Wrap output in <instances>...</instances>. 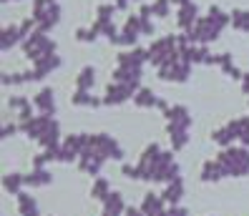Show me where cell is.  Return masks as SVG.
<instances>
[{
  "label": "cell",
  "mask_w": 249,
  "mask_h": 216,
  "mask_svg": "<svg viewBox=\"0 0 249 216\" xmlns=\"http://www.w3.org/2000/svg\"><path fill=\"white\" fill-rule=\"evenodd\" d=\"M149 61V53L143 48H134V50H126L119 53V66H128V68H143V63Z\"/></svg>",
  "instance_id": "22"
},
{
  "label": "cell",
  "mask_w": 249,
  "mask_h": 216,
  "mask_svg": "<svg viewBox=\"0 0 249 216\" xmlns=\"http://www.w3.org/2000/svg\"><path fill=\"white\" fill-rule=\"evenodd\" d=\"M61 68V55H55V53H48V55H43V58H38L36 63H33V70L40 76V78H46V76H51L53 70H58Z\"/></svg>",
  "instance_id": "21"
},
{
  "label": "cell",
  "mask_w": 249,
  "mask_h": 216,
  "mask_svg": "<svg viewBox=\"0 0 249 216\" xmlns=\"http://www.w3.org/2000/svg\"><path fill=\"white\" fill-rule=\"evenodd\" d=\"M199 20V8H196V3H184V5H179V13H177V25L181 28V31L186 33L189 28H192L194 23Z\"/></svg>",
  "instance_id": "17"
},
{
  "label": "cell",
  "mask_w": 249,
  "mask_h": 216,
  "mask_svg": "<svg viewBox=\"0 0 249 216\" xmlns=\"http://www.w3.org/2000/svg\"><path fill=\"white\" fill-rule=\"evenodd\" d=\"M151 10H154V16L166 18L169 10H171V0H154V3H151Z\"/></svg>",
  "instance_id": "35"
},
{
  "label": "cell",
  "mask_w": 249,
  "mask_h": 216,
  "mask_svg": "<svg viewBox=\"0 0 249 216\" xmlns=\"http://www.w3.org/2000/svg\"><path fill=\"white\" fill-rule=\"evenodd\" d=\"M242 91L249 93V73H244V78H242Z\"/></svg>",
  "instance_id": "44"
},
{
  "label": "cell",
  "mask_w": 249,
  "mask_h": 216,
  "mask_svg": "<svg viewBox=\"0 0 249 216\" xmlns=\"http://www.w3.org/2000/svg\"><path fill=\"white\" fill-rule=\"evenodd\" d=\"M199 179H201L204 183H216V181L227 179V168H224V164L219 161V158H209V161H204Z\"/></svg>",
  "instance_id": "16"
},
{
  "label": "cell",
  "mask_w": 249,
  "mask_h": 216,
  "mask_svg": "<svg viewBox=\"0 0 249 216\" xmlns=\"http://www.w3.org/2000/svg\"><path fill=\"white\" fill-rule=\"evenodd\" d=\"M136 91H139V83H119V81H113V83H108V88H106L104 106H121V103H126L128 98H134Z\"/></svg>",
  "instance_id": "10"
},
{
  "label": "cell",
  "mask_w": 249,
  "mask_h": 216,
  "mask_svg": "<svg viewBox=\"0 0 249 216\" xmlns=\"http://www.w3.org/2000/svg\"><path fill=\"white\" fill-rule=\"evenodd\" d=\"M20 40H25L20 25H10V28H3V35H0V48L3 50H10L13 46H18Z\"/></svg>",
  "instance_id": "25"
},
{
  "label": "cell",
  "mask_w": 249,
  "mask_h": 216,
  "mask_svg": "<svg viewBox=\"0 0 249 216\" xmlns=\"http://www.w3.org/2000/svg\"><path fill=\"white\" fill-rule=\"evenodd\" d=\"M18 214L20 216H40V206H38V201L31 196V194H18Z\"/></svg>",
  "instance_id": "26"
},
{
  "label": "cell",
  "mask_w": 249,
  "mask_h": 216,
  "mask_svg": "<svg viewBox=\"0 0 249 216\" xmlns=\"http://www.w3.org/2000/svg\"><path fill=\"white\" fill-rule=\"evenodd\" d=\"M184 194H186V183H184V179H177V181L166 183V189L161 191V196H164V201H166L169 206H179V204H181V199H184Z\"/></svg>",
  "instance_id": "19"
},
{
  "label": "cell",
  "mask_w": 249,
  "mask_h": 216,
  "mask_svg": "<svg viewBox=\"0 0 249 216\" xmlns=\"http://www.w3.org/2000/svg\"><path fill=\"white\" fill-rule=\"evenodd\" d=\"M86 136L89 133H73L61 143V164H71V161H78L83 149H86Z\"/></svg>",
  "instance_id": "11"
},
{
  "label": "cell",
  "mask_w": 249,
  "mask_h": 216,
  "mask_svg": "<svg viewBox=\"0 0 249 216\" xmlns=\"http://www.w3.org/2000/svg\"><path fill=\"white\" fill-rule=\"evenodd\" d=\"M216 158L224 164L227 176L242 179V176L249 174V149H247V146H229V149H222Z\"/></svg>",
  "instance_id": "4"
},
{
  "label": "cell",
  "mask_w": 249,
  "mask_h": 216,
  "mask_svg": "<svg viewBox=\"0 0 249 216\" xmlns=\"http://www.w3.org/2000/svg\"><path fill=\"white\" fill-rule=\"evenodd\" d=\"M121 174H124L126 179H139V166H136V164H134V166L124 164V166H121Z\"/></svg>",
  "instance_id": "38"
},
{
  "label": "cell",
  "mask_w": 249,
  "mask_h": 216,
  "mask_svg": "<svg viewBox=\"0 0 249 216\" xmlns=\"http://www.w3.org/2000/svg\"><path fill=\"white\" fill-rule=\"evenodd\" d=\"M216 66L224 70V76H229V78H234V81H242V78H244V73H242L237 66H234V61H231L229 53H219V55H216Z\"/></svg>",
  "instance_id": "28"
},
{
  "label": "cell",
  "mask_w": 249,
  "mask_h": 216,
  "mask_svg": "<svg viewBox=\"0 0 249 216\" xmlns=\"http://www.w3.org/2000/svg\"><path fill=\"white\" fill-rule=\"evenodd\" d=\"M18 131H20V123H5V126H3V138L16 136Z\"/></svg>",
  "instance_id": "39"
},
{
  "label": "cell",
  "mask_w": 249,
  "mask_h": 216,
  "mask_svg": "<svg viewBox=\"0 0 249 216\" xmlns=\"http://www.w3.org/2000/svg\"><path fill=\"white\" fill-rule=\"evenodd\" d=\"M139 35H143L141 33V16H128L119 38L113 40V46H134V43L139 40Z\"/></svg>",
  "instance_id": "12"
},
{
  "label": "cell",
  "mask_w": 249,
  "mask_h": 216,
  "mask_svg": "<svg viewBox=\"0 0 249 216\" xmlns=\"http://www.w3.org/2000/svg\"><path fill=\"white\" fill-rule=\"evenodd\" d=\"M38 25V31L48 33L51 28L58 25L61 20V5L55 0H33V16H31Z\"/></svg>",
  "instance_id": "6"
},
{
  "label": "cell",
  "mask_w": 249,
  "mask_h": 216,
  "mask_svg": "<svg viewBox=\"0 0 249 216\" xmlns=\"http://www.w3.org/2000/svg\"><path fill=\"white\" fill-rule=\"evenodd\" d=\"M231 28L247 33L249 31V13L247 10H231Z\"/></svg>",
  "instance_id": "34"
},
{
  "label": "cell",
  "mask_w": 249,
  "mask_h": 216,
  "mask_svg": "<svg viewBox=\"0 0 249 216\" xmlns=\"http://www.w3.org/2000/svg\"><path fill=\"white\" fill-rule=\"evenodd\" d=\"M174 5H184V3H189V0H171Z\"/></svg>",
  "instance_id": "45"
},
{
  "label": "cell",
  "mask_w": 249,
  "mask_h": 216,
  "mask_svg": "<svg viewBox=\"0 0 249 216\" xmlns=\"http://www.w3.org/2000/svg\"><path fill=\"white\" fill-rule=\"evenodd\" d=\"M141 33H143V35H154V23H151V18H143V16H141Z\"/></svg>",
  "instance_id": "40"
},
{
  "label": "cell",
  "mask_w": 249,
  "mask_h": 216,
  "mask_svg": "<svg viewBox=\"0 0 249 216\" xmlns=\"http://www.w3.org/2000/svg\"><path fill=\"white\" fill-rule=\"evenodd\" d=\"M104 164H106V158L101 156L98 151H93V149H83V153L78 158V168L83 171V174H89V176H98L101 168H104Z\"/></svg>",
  "instance_id": "13"
},
{
  "label": "cell",
  "mask_w": 249,
  "mask_h": 216,
  "mask_svg": "<svg viewBox=\"0 0 249 216\" xmlns=\"http://www.w3.org/2000/svg\"><path fill=\"white\" fill-rule=\"evenodd\" d=\"M86 149H93V151H98L101 156L106 158H111V161H121L124 158V149H121V143L116 141V138H111L108 133H93V136H86Z\"/></svg>",
  "instance_id": "7"
},
{
  "label": "cell",
  "mask_w": 249,
  "mask_h": 216,
  "mask_svg": "<svg viewBox=\"0 0 249 216\" xmlns=\"http://www.w3.org/2000/svg\"><path fill=\"white\" fill-rule=\"evenodd\" d=\"M139 179L154 183H171L181 179V168L174 161V151H164L159 143H149L139 158Z\"/></svg>",
  "instance_id": "1"
},
{
  "label": "cell",
  "mask_w": 249,
  "mask_h": 216,
  "mask_svg": "<svg viewBox=\"0 0 249 216\" xmlns=\"http://www.w3.org/2000/svg\"><path fill=\"white\" fill-rule=\"evenodd\" d=\"M71 100H73V106H81V108H98V106H104V98H93L91 91H76Z\"/></svg>",
  "instance_id": "30"
},
{
  "label": "cell",
  "mask_w": 249,
  "mask_h": 216,
  "mask_svg": "<svg viewBox=\"0 0 249 216\" xmlns=\"http://www.w3.org/2000/svg\"><path fill=\"white\" fill-rule=\"evenodd\" d=\"M23 186H25V176L18 174V171H10V174L3 176V189H5L10 196L23 194Z\"/></svg>",
  "instance_id": "27"
},
{
  "label": "cell",
  "mask_w": 249,
  "mask_h": 216,
  "mask_svg": "<svg viewBox=\"0 0 249 216\" xmlns=\"http://www.w3.org/2000/svg\"><path fill=\"white\" fill-rule=\"evenodd\" d=\"M169 216H192V214H189V209H184L179 204V206H169Z\"/></svg>",
  "instance_id": "41"
},
{
  "label": "cell",
  "mask_w": 249,
  "mask_h": 216,
  "mask_svg": "<svg viewBox=\"0 0 249 216\" xmlns=\"http://www.w3.org/2000/svg\"><path fill=\"white\" fill-rule=\"evenodd\" d=\"M126 201H124V194L119 191H111L108 199L104 201V211H101V216H124L126 214Z\"/></svg>",
  "instance_id": "20"
},
{
  "label": "cell",
  "mask_w": 249,
  "mask_h": 216,
  "mask_svg": "<svg viewBox=\"0 0 249 216\" xmlns=\"http://www.w3.org/2000/svg\"><path fill=\"white\" fill-rule=\"evenodd\" d=\"M23 50H25V58L36 63L38 58H43V55L55 53V40H51L43 31H36L23 40Z\"/></svg>",
  "instance_id": "8"
},
{
  "label": "cell",
  "mask_w": 249,
  "mask_h": 216,
  "mask_svg": "<svg viewBox=\"0 0 249 216\" xmlns=\"http://www.w3.org/2000/svg\"><path fill=\"white\" fill-rule=\"evenodd\" d=\"M212 141L216 143V146H222V149H229L234 141H237V133H234V128L231 123H224V126H219L212 131Z\"/></svg>",
  "instance_id": "24"
},
{
  "label": "cell",
  "mask_w": 249,
  "mask_h": 216,
  "mask_svg": "<svg viewBox=\"0 0 249 216\" xmlns=\"http://www.w3.org/2000/svg\"><path fill=\"white\" fill-rule=\"evenodd\" d=\"M146 53H149V63L161 68L164 63H169L174 55L179 53V35H164V38H159L154 40L149 48H146Z\"/></svg>",
  "instance_id": "5"
},
{
  "label": "cell",
  "mask_w": 249,
  "mask_h": 216,
  "mask_svg": "<svg viewBox=\"0 0 249 216\" xmlns=\"http://www.w3.org/2000/svg\"><path fill=\"white\" fill-rule=\"evenodd\" d=\"M53 183V174L48 168H31V174H25V186L31 189H43V186Z\"/></svg>",
  "instance_id": "23"
},
{
  "label": "cell",
  "mask_w": 249,
  "mask_h": 216,
  "mask_svg": "<svg viewBox=\"0 0 249 216\" xmlns=\"http://www.w3.org/2000/svg\"><path fill=\"white\" fill-rule=\"evenodd\" d=\"M108 194H111V181L104 179V176H96V181L91 183V199L104 204V201L108 199Z\"/></svg>",
  "instance_id": "31"
},
{
  "label": "cell",
  "mask_w": 249,
  "mask_h": 216,
  "mask_svg": "<svg viewBox=\"0 0 249 216\" xmlns=\"http://www.w3.org/2000/svg\"><path fill=\"white\" fill-rule=\"evenodd\" d=\"M76 38H78L81 43H93V40L98 38V31H96V25H91V28H78Z\"/></svg>",
  "instance_id": "36"
},
{
  "label": "cell",
  "mask_w": 249,
  "mask_h": 216,
  "mask_svg": "<svg viewBox=\"0 0 249 216\" xmlns=\"http://www.w3.org/2000/svg\"><path fill=\"white\" fill-rule=\"evenodd\" d=\"M3 3H8V0H3Z\"/></svg>",
  "instance_id": "46"
},
{
  "label": "cell",
  "mask_w": 249,
  "mask_h": 216,
  "mask_svg": "<svg viewBox=\"0 0 249 216\" xmlns=\"http://www.w3.org/2000/svg\"><path fill=\"white\" fill-rule=\"evenodd\" d=\"M33 106L43 113V116H53V113H55V93H53V88L38 91L36 98H33Z\"/></svg>",
  "instance_id": "18"
},
{
  "label": "cell",
  "mask_w": 249,
  "mask_h": 216,
  "mask_svg": "<svg viewBox=\"0 0 249 216\" xmlns=\"http://www.w3.org/2000/svg\"><path fill=\"white\" fill-rule=\"evenodd\" d=\"M134 103H136L139 108H159L161 98H159L151 88H139L136 96H134Z\"/></svg>",
  "instance_id": "29"
},
{
  "label": "cell",
  "mask_w": 249,
  "mask_h": 216,
  "mask_svg": "<svg viewBox=\"0 0 249 216\" xmlns=\"http://www.w3.org/2000/svg\"><path fill=\"white\" fill-rule=\"evenodd\" d=\"M166 116V131L171 141V151H181L189 143V128H192V113L186 106H169L164 111Z\"/></svg>",
  "instance_id": "3"
},
{
  "label": "cell",
  "mask_w": 249,
  "mask_h": 216,
  "mask_svg": "<svg viewBox=\"0 0 249 216\" xmlns=\"http://www.w3.org/2000/svg\"><path fill=\"white\" fill-rule=\"evenodd\" d=\"M93 83H96V70L91 66H86L76 78V91H91Z\"/></svg>",
  "instance_id": "33"
},
{
  "label": "cell",
  "mask_w": 249,
  "mask_h": 216,
  "mask_svg": "<svg viewBox=\"0 0 249 216\" xmlns=\"http://www.w3.org/2000/svg\"><path fill=\"white\" fill-rule=\"evenodd\" d=\"M128 3H131V0H116V3H113V5H116V8H119V10H126V8H128Z\"/></svg>",
  "instance_id": "43"
},
{
  "label": "cell",
  "mask_w": 249,
  "mask_h": 216,
  "mask_svg": "<svg viewBox=\"0 0 249 216\" xmlns=\"http://www.w3.org/2000/svg\"><path fill=\"white\" fill-rule=\"evenodd\" d=\"M124 216H146V214H143V211H141V209H134V206H128V209H126V214H124Z\"/></svg>",
  "instance_id": "42"
},
{
  "label": "cell",
  "mask_w": 249,
  "mask_h": 216,
  "mask_svg": "<svg viewBox=\"0 0 249 216\" xmlns=\"http://www.w3.org/2000/svg\"><path fill=\"white\" fill-rule=\"evenodd\" d=\"M53 123V116H33L31 121H23L20 123V131L28 136V138H33V141H40V136L48 131V126Z\"/></svg>",
  "instance_id": "14"
},
{
  "label": "cell",
  "mask_w": 249,
  "mask_h": 216,
  "mask_svg": "<svg viewBox=\"0 0 249 216\" xmlns=\"http://www.w3.org/2000/svg\"><path fill=\"white\" fill-rule=\"evenodd\" d=\"M231 128H234V133H237V141H239V146H247L249 149V118L242 116V118H234L229 121Z\"/></svg>",
  "instance_id": "32"
},
{
  "label": "cell",
  "mask_w": 249,
  "mask_h": 216,
  "mask_svg": "<svg viewBox=\"0 0 249 216\" xmlns=\"http://www.w3.org/2000/svg\"><path fill=\"white\" fill-rule=\"evenodd\" d=\"M169 204L164 201V196L161 194H154V191H149L143 196V201H141V211L146 214V216H169V209H166Z\"/></svg>",
  "instance_id": "15"
},
{
  "label": "cell",
  "mask_w": 249,
  "mask_h": 216,
  "mask_svg": "<svg viewBox=\"0 0 249 216\" xmlns=\"http://www.w3.org/2000/svg\"><path fill=\"white\" fill-rule=\"evenodd\" d=\"M192 76V63H189L181 53H177L169 63H164L159 68V78L161 81H171V83H184Z\"/></svg>",
  "instance_id": "9"
},
{
  "label": "cell",
  "mask_w": 249,
  "mask_h": 216,
  "mask_svg": "<svg viewBox=\"0 0 249 216\" xmlns=\"http://www.w3.org/2000/svg\"><path fill=\"white\" fill-rule=\"evenodd\" d=\"M116 10H119L116 5H106V3H104V5L98 8V20H111Z\"/></svg>",
  "instance_id": "37"
},
{
  "label": "cell",
  "mask_w": 249,
  "mask_h": 216,
  "mask_svg": "<svg viewBox=\"0 0 249 216\" xmlns=\"http://www.w3.org/2000/svg\"><path fill=\"white\" fill-rule=\"evenodd\" d=\"M229 23H231V13H224L219 5H212L209 16L199 18L184 35L189 38V43H194V46H207V43L219 38V33H222Z\"/></svg>",
  "instance_id": "2"
}]
</instances>
